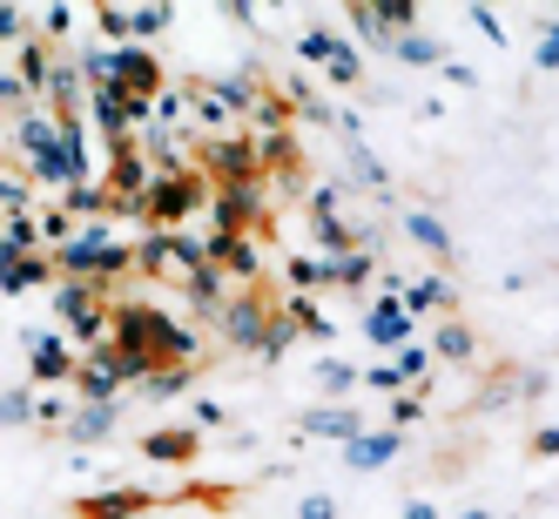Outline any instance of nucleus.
<instances>
[{
    "mask_svg": "<svg viewBox=\"0 0 559 519\" xmlns=\"http://www.w3.org/2000/svg\"><path fill=\"white\" fill-rule=\"evenodd\" d=\"M21 149H27V163H34V176L41 182H55V189H82V169H74V155H68V142H61V122L55 115H21Z\"/></svg>",
    "mask_w": 559,
    "mask_h": 519,
    "instance_id": "obj_1",
    "label": "nucleus"
},
{
    "mask_svg": "<svg viewBox=\"0 0 559 519\" xmlns=\"http://www.w3.org/2000/svg\"><path fill=\"white\" fill-rule=\"evenodd\" d=\"M55 263H61L68 276H82V284H88V276H122V270H129V250H122V244H108V223H82V229H74L68 244H61Z\"/></svg>",
    "mask_w": 559,
    "mask_h": 519,
    "instance_id": "obj_2",
    "label": "nucleus"
},
{
    "mask_svg": "<svg viewBox=\"0 0 559 519\" xmlns=\"http://www.w3.org/2000/svg\"><path fill=\"white\" fill-rule=\"evenodd\" d=\"M397 446H405L397 432H357L350 446H344V459H350V472H378V465L397 459Z\"/></svg>",
    "mask_w": 559,
    "mask_h": 519,
    "instance_id": "obj_3",
    "label": "nucleus"
},
{
    "mask_svg": "<svg viewBox=\"0 0 559 519\" xmlns=\"http://www.w3.org/2000/svg\"><path fill=\"white\" fill-rule=\"evenodd\" d=\"M365 331H371L378 344H405V338H412V310H405V297H378L371 317H365Z\"/></svg>",
    "mask_w": 559,
    "mask_h": 519,
    "instance_id": "obj_4",
    "label": "nucleus"
},
{
    "mask_svg": "<svg viewBox=\"0 0 559 519\" xmlns=\"http://www.w3.org/2000/svg\"><path fill=\"white\" fill-rule=\"evenodd\" d=\"M55 263L48 257H34V250H8L0 244V291H27V284H41Z\"/></svg>",
    "mask_w": 559,
    "mask_h": 519,
    "instance_id": "obj_5",
    "label": "nucleus"
},
{
    "mask_svg": "<svg viewBox=\"0 0 559 519\" xmlns=\"http://www.w3.org/2000/svg\"><path fill=\"white\" fill-rule=\"evenodd\" d=\"M189 203H195V182H189V176H169L163 189H155V196H148V210H155V216H163V223H176V216H182Z\"/></svg>",
    "mask_w": 559,
    "mask_h": 519,
    "instance_id": "obj_6",
    "label": "nucleus"
},
{
    "mask_svg": "<svg viewBox=\"0 0 559 519\" xmlns=\"http://www.w3.org/2000/svg\"><path fill=\"white\" fill-rule=\"evenodd\" d=\"M148 506V493H102V499H82V519H129V512H142Z\"/></svg>",
    "mask_w": 559,
    "mask_h": 519,
    "instance_id": "obj_7",
    "label": "nucleus"
},
{
    "mask_svg": "<svg viewBox=\"0 0 559 519\" xmlns=\"http://www.w3.org/2000/svg\"><path fill=\"white\" fill-rule=\"evenodd\" d=\"M27 351H34V378H48V385H55V378H68V351H61L48 331H34V338H27Z\"/></svg>",
    "mask_w": 559,
    "mask_h": 519,
    "instance_id": "obj_8",
    "label": "nucleus"
},
{
    "mask_svg": "<svg viewBox=\"0 0 559 519\" xmlns=\"http://www.w3.org/2000/svg\"><path fill=\"white\" fill-rule=\"evenodd\" d=\"M108 432H115V405H82L74 412V446H95Z\"/></svg>",
    "mask_w": 559,
    "mask_h": 519,
    "instance_id": "obj_9",
    "label": "nucleus"
},
{
    "mask_svg": "<svg viewBox=\"0 0 559 519\" xmlns=\"http://www.w3.org/2000/svg\"><path fill=\"white\" fill-rule=\"evenodd\" d=\"M48 82H55V61H48V48H41V42H27V48H21V89L34 95V89H48Z\"/></svg>",
    "mask_w": 559,
    "mask_h": 519,
    "instance_id": "obj_10",
    "label": "nucleus"
},
{
    "mask_svg": "<svg viewBox=\"0 0 559 519\" xmlns=\"http://www.w3.org/2000/svg\"><path fill=\"white\" fill-rule=\"evenodd\" d=\"M229 338H236V344H270L263 310H257V304H229Z\"/></svg>",
    "mask_w": 559,
    "mask_h": 519,
    "instance_id": "obj_11",
    "label": "nucleus"
},
{
    "mask_svg": "<svg viewBox=\"0 0 559 519\" xmlns=\"http://www.w3.org/2000/svg\"><path fill=\"white\" fill-rule=\"evenodd\" d=\"M142 452H148V459H163V465H176V459H195V432H155Z\"/></svg>",
    "mask_w": 559,
    "mask_h": 519,
    "instance_id": "obj_12",
    "label": "nucleus"
},
{
    "mask_svg": "<svg viewBox=\"0 0 559 519\" xmlns=\"http://www.w3.org/2000/svg\"><path fill=\"white\" fill-rule=\"evenodd\" d=\"M304 432H324V438H357V412H337V405L304 412Z\"/></svg>",
    "mask_w": 559,
    "mask_h": 519,
    "instance_id": "obj_13",
    "label": "nucleus"
},
{
    "mask_svg": "<svg viewBox=\"0 0 559 519\" xmlns=\"http://www.w3.org/2000/svg\"><path fill=\"white\" fill-rule=\"evenodd\" d=\"M397 61H412V68H431L438 61V42H431V34H397Z\"/></svg>",
    "mask_w": 559,
    "mask_h": 519,
    "instance_id": "obj_14",
    "label": "nucleus"
},
{
    "mask_svg": "<svg viewBox=\"0 0 559 519\" xmlns=\"http://www.w3.org/2000/svg\"><path fill=\"white\" fill-rule=\"evenodd\" d=\"M405 229H412V244H425V250H452V236H445V223H438V216H412Z\"/></svg>",
    "mask_w": 559,
    "mask_h": 519,
    "instance_id": "obj_15",
    "label": "nucleus"
},
{
    "mask_svg": "<svg viewBox=\"0 0 559 519\" xmlns=\"http://www.w3.org/2000/svg\"><path fill=\"white\" fill-rule=\"evenodd\" d=\"M142 182H148V176H142V155L122 149V163H115V189H122V196H142Z\"/></svg>",
    "mask_w": 559,
    "mask_h": 519,
    "instance_id": "obj_16",
    "label": "nucleus"
},
{
    "mask_svg": "<svg viewBox=\"0 0 559 519\" xmlns=\"http://www.w3.org/2000/svg\"><path fill=\"white\" fill-rule=\"evenodd\" d=\"M169 14H176V8H163V0H155V8H135V14H129V34H163Z\"/></svg>",
    "mask_w": 559,
    "mask_h": 519,
    "instance_id": "obj_17",
    "label": "nucleus"
},
{
    "mask_svg": "<svg viewBox=\"0 0 559 519\" xmlns=\"http://www.w3.org/2000/svg\"><path fill=\"white\" fill-rule=\"evenodd\" d=\"M445 297H452V291L438 284V276H425V284H412V291H405V310H431V304H445Z\"/></svg>",
    "mask_w": 559,
    "mask_h": 519,
    "instance_id": "obj_18",
    "label": "nucleus"
},
{
    "mask_svg": "<svg viewBox=\"0 0 559 519\" xmlns=\"http://www.w3.org/2000/svg\"><path fill=\"white\" fill-rule=\"evenodd\" d=\"M34 236H41V229H34V216H14V223H0V244H8V250H34Z\"/></svg>",
    "mask_w": 559,
    "mask_h": 519,
    "instance_id": "obj_19",
    "label": "nucleus"
},
{
    "mask_svg": "<svg viewBox=\"0 0 559 519\" xmlns=\"http://www.w3.org/2000/svg\"><path fill=\"white\" fill-rule=\"evenodd\" d=\"M21 418H34V398L27 391H0V425H21Z\"/></svg>",
    "mask_w": 559,
    "mask_h": 519,
    "instance_id": "obj_20",
    "label": "nucleus"
},
{
    "mask_svg": "<svg viewBox=\"0 0 559 519\" xmlns=\"http://www.w3.org/2000/svg\"><path fill=\"white\" fill-rule=\"evenodd\" d=\"M472 351V331L465 325H445V331H438V357H465Z\"/></svg>",
    "mask_w": 559,
    "mask_h": 519,
    "instance_id": "obj_21",
    "label": "nucleus"
},
{
    "mask_svg": "<svg viewBox=\"0 0 559 519\" xmlns=\"http://www.w3.org/2000/svg\"><path fill=\"white\" fill-rule=\"evenodd\" d=\"M304 61H337V42L331 34H304Z\"/></svg>",
    "mask_w": 559,
    "mask_h": 519,
    "instance_id": "obj_22",
    "label": "nucleus"
},
{
    "mask_svg": "<svg viewBox=\"0 0 559 519\" xmlns=\"http://www.w3.org/2000/svg\"><path fill=\"white\" fill-rule=\"evenodd\" d=\"M27 34V21H21V8H0V42H21Z\"/></svg>",
    "mask_w": 559,
    "mask_h": 519,
    "instance_id": "obj_23",
    "label": "nucleus"
},
{
    "mask_svg": "<svg viewBox=\"0 0 559 519\" xmlns=\"http://www.w3.org/2000/svg\"><path fill=\"white\" fill-rule=\"evenodd\" d=\"M539 68H559V27L539 34Z\"/></svg>",
    "mask_w": 559,
    "mask_h": 519,
    "instance_id": "obj_24",
    "label": "nucleus"
},
{
    "mask_svg": "<svg viewBox=\"0 0 559 519\" xmlns=\"http://www.w3.org/2000/svg\"><path fill=\"white\" fill-rule=\"evenodd\" d=\"M331 74H337V82H357V55H350V48H337V61H331Z\"/></svg>",
    "mask_w": 559,
    "mask_h": 519,
    "instance_id": "obj_25",
    "label": "nucleus"
},
{
    "mask_svg": "<svg viewBox=\"0 0 559 519\" xmlns=\"http://www.w3.org/2000/svg\"><path fill=\"white\" fill-rule=\"evenodd\" d=\"M102 27L115 34V42H122V34H129V14H122V8H102Z\"/></svg>",
    "mask_w": 559,
    "mask_h": 519,
    "instance_id": "obj_26",
    "label": "nucleus"
},
{
    "mask_svg": "<svg viewBox=\"0 0 559 519\" xmlns=\"http://www.w3.org/2000/svg\"><path fill=\"white\" fill-rule=\"evenodd\" d=\"M21 95V74H0V102H14Z\"/></svg>",
    "mask_w": 559,
    "mask_h": 519,
    "instance_id": "obj_27",
    "label": "nucleus"
},
{
    "mask_svg": "<svg viewBox=\"0 0 559 519\" xmlns=\"http://www.w3.org/2000/svg\"><path fill=\"white\" fill-rule=\"evenodd\" d=\"M405 519H431V506H405Z\"/></svg>",
    "mask_w": 559,
    "mask_h": 519,
    "instance_id": "obj_28",
    "label": "nucleus"
},
{
    "mask_svg": "<svg viewBox=\"0 0 559 519\" xmlns=\"http://www.w3.org/2000/svg\"><path fill=\"white\" fill-rule=\"evenodd\" d=\"M465 519H492V512H465Z\"/></svg>",
    "mask_w": 559,
    "mask_h": 519,
    "instance_id": "obj_29",
    "label": "nucleus"
}]
</instances>
